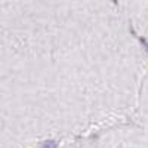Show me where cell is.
<instances>
[{
  "instance_id": "1",
  "label": "cell",
  "mask_w": 148,
  "mask_h": 148,
  "mask_svg": "<svg viewBox=\"0 0 148 148\" xmlns=\"http://www.w3.org/2000/svg\"><path fill=\"white\" fill-rule=\"evenodd\" d=\"M42 148H58V145H56L55 141H46V142L42 145Z\"/></svg>"
}]
</instances>
